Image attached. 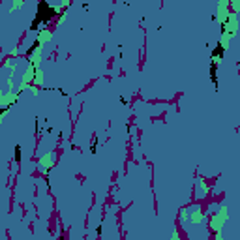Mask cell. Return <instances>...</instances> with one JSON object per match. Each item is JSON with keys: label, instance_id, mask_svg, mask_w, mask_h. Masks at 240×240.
Returning a JSON list of instances; mask_svg holds the SVG:
<instances>
[{"label": "cell", "instance_id": "cell-3", "mask_svg": "<svg viewBox=\"0 0 240 240\" xmlns=\"http://www.w3.org/2000/svg\"><path fill=\"white\" fill-rule=\"evenodd\" d=\"M212 56H214V58H223V56H225V45L221 43V41H218L216 47L212 49Z\"/></svg>", "mask_w": 240, "mask_h": 240}, {"label": "cell", "instance_id": "cell-4", "mask_svg": "<svg viewBox=\"0 0 240 240\" xmlns=\"http://www.w3.org/2000/svg\"><path fill=\"white\" fill-rule=\"evenodd\" d=\"M38 45H40V40H36V41H34V43H32V47H30V49L26 51V58H30V56H32V53H34V51L38 49Z\"/></svg>", "mask_w": 240, "mask_h": 240}, {"label": "cell", "instance_id": "cell-8", "mask_svg": "<svg viewBox=\"0 0 240 240\" xmlns=\"http://www.w3.org/2000/svg\"><path fill=\"white\" fill-rule=\"evenodd\" d=\"M101 231H103V227H101V225H98V227H96V235L100 236V235H101Z\"/></svg>", "mask_w": 240, "mask_h": 240}, {"label": "cell", "instance_id": "cell-6", "mask_svg": "<svg viewBox=\"0 0 240 240\" xmlns=\"http://www.w3.org/2000/svg\"><path fill=\"white\" fill-rule=\"evenodd\" d=\"M15 161L21 163V145H15Z\"/></svg>", "mask_w": 240, "mask_h": 240}, {"label": "cell", "instance_id": "cell-2", "mask_svg": "<svg viewBox=\"0 0 240 240\" xmlns=\"http://www.w3.org/2000/svg\"><path fill=\"white\" fill-rule=\"evenodd\" d=\"M210 79H212V83H214V88L218 90L220 88V83H218V64L216 62L210 64Z\"/></svg>", "mask_w": 240, "mask_h": 240}, {"label": "cell", "instance_id": "cell-1", "mask_svg": "<svg viewBox=\"0 0 240 240\" xmlns=\"http://www.w3.org/2000/svg\"><path fill=\"white\" fill-rule=\"evenodd\" d=\"M56 15H58V11H56L47 0H40L38 6H36V17L32 21V30H38L40 26H47Z\"/></svg>", "mask_w": 240, "mask_h": 240}, {"label": "cell", "instance_id": "cell-10", "mask_svg": "<svg viewBox=\"0 0 240 240\" xmlns=\"http://www.w3.org/2000/svg\"><path fill=\"white\" fill-rule=\"evenodd\" d=\"M221 34H225V21H221V30H220Z\"/></svg>", "mask_w": 240, "mask_h": 240}, {"label": "cell", "instance_id": "cell-5", "mask_svg": "<svg viewBox=\"0 0 240 240\" xmlns=\"http://www.w3.org/2000/svg\"><path fill=\"white\" fill-rule=\"evenodd\" d=\"M98 143H100V139H98V137H94V141H92V146H90V152H92V154H96V152H98Z\"/></svg>", "mask_w": 240, "mask_h": 240}, {"label": "cell", "instance_id": "cell-9", "mask_svg": "<svg viewBox=\"0 0 240 240\" xmlns=\"http://www.w3.org/2000/svg\"><path fill=\"white\" fill-rule=\"evenodd\" d=\"M8 111H10V105H6V107H4L2 111H0V115H4V113H8Z\"/></svg>", "mask_w": 240, "mask_h": 240}, {"label": "cell", "instance_id": "cell-7", "mask_svg": "<svg viewBox=\"0 0 240 240\" xmlns=\"http://www.w3.org/2000/svg\"><path fill=\"white\" fill-rule=\"evenodd\" d=\"M36 133H41V124H40V120H36Z\"/></svg>", "mask_w": 240, "mask_h": 240}]
</instances>
